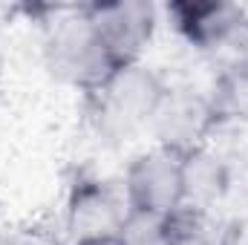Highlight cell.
Segmentation results:
<instances>
[{
  "instance_id": "10",
  "label": "cell",
  "mask_w": 248,
  "mask_h": 245,
  "mask_svg": "<svg viewBox=\"0 0 248 245\" xmlns=\"http://www.w3.org/2000/svg\"><path fill=\"white\" fill-rule=\"evenodd\" d=\"M222 219L217 214L179 208L170 216V245H219Z\"/></svg>"
},
{
  "instance_id": "15",
  "label": "cell",
  "mask_w": 248,
  "mask_h": 245,
  "mask_svg": "<svg viewBox=\"0 0 248 245\" xmlns=\"http://www.w3.org/2000/svg\"><path fill=\"white\" fill-rule=\"evenodd\" d=\"M81 245H122L119 240H95V243H81Z\"/></svg>"
},
{
  "instance_id": "13",
  "label": "cell",
  "mask_w": 248,
  "mask_h": 245,
  "mask_svg": "<svg viewBox=\"0 0 248 245\" xmlns=\"http://www.w3.org/2000/svg\"><path fill=\"white\" fill-rule=\"evenodd\" d=\"M15 240H17V245H69L55 231H41V228H29V231L17 234Z\"/></svg>"
},
{
  "instance_id": "11",
  "label": "cell",
  "mask_w": 248,
  "mask_h": 245,
  "mask_svg": "<svg viewBox=\"0 0 248 245\" xmlns=\"http://www.w3.org/2000/svg\"><path fill=\"white\" fill-rule=\"evenodd\" d=\"M116 240L122 245H170V216L130 211Z\"/></svg>"
},
{
  "instance_id": "12",
  "label": "cell",
  "mask_w": 248,
  "mask_h": 245,
  "mask_svg": "<svg viewBox=\"0 0 248 245\" xmlns=\"http://www.w3.org/2000/svg\"><path fill=\"white\" fill-rule=\"evenodd\" d=\"M219 245H248V211L222 222Z\"/></svg>"
},
{
  "instance_id": "3",
  "label": "cell",
  "mask_w": 248,
  "mask_h": 245,
  "mask_svg": "<svg viewBox=\"0 0 248 245\" xmlns=\"http://www.w3.org/2000/svg\"><path fill=\"white\" fill-rule=\"evenodd\" d=\"M187 46L222 66L248 61V12L222 0H179L165 9Z\"/></svg>"
},
{
  "instance_id": "6",
  "label": "cell",
  "mask_w": 248,
  "mask_h": 245,
  "mask_svg": "<svg viewBox=\"0 0 248 245\" xmlns=\"http://www.w3.org/2000/svg\"><path fill=\"white\" fill-rule=\"evenodd\" d=\"M219 130L217 116L211 110L208 92H199L187 84H170L165 87L153 119L147 127L150 144L176 150V153H193L214 141V133Z\"/></svg>"
},
{
  "instance_id": "5",
  "label": "cell",
  "mask_w": 248,
  "mask_h": 245,
  "mask_svg": "<svg viewBox=\"0 0 248 245\" xmlns=\"http://www.w3.org/2000/svg\"><path fill=\"white\" fill-rule=\"evenodd\" d=\"M185 156L159 144L139 150L122 173L130 211L173 216L185 205Z\"/></svg>"
},
{
  "instance_id": "2",
  "label": "cell",
  "mask_w": 248,
  "mask_h": 245,
  "mask_svg": "<svg viewBox=\"0 0 248 245\" xmlns=\"http://www.w3.org/2000/svg\"><path fill=\"white\" fill-rule=\"evenodd\" d=\"M44 63L66 87L90 95L119 66L98 41L84 6L55 9L52 20L44 23Z\"/></svg>"
},
{
  "instance_id": "9",
  "label": "cell",
  "mask_w": 248,
  "mask_h": 245,
  "mask_svg": "<svg viewBox=\"0 0 248 245\" xmlns=\"http://www.w3.org/2000/svg\"><path fill=\"white\" fill-rule=\"evenodd\" d=\"M208 101L219 127H248V61L217 69Z\"/></svg>"
},
{
  "instance_id": "4",
  "label": "cell",
  "mask_w": 248,
  "mask_h": 245,
  "mask_svg": "<svg viewBox=\"0 0 248 245\" xmlns=\"http://www.w3.org/2000/svg\"><path fill=\"white\" fill-rule=\"evenodd\" d=\"M130 216L122 182L101 176H78L61 211V237L69 245L116 240Z\"/></svg>"
},
{
  "instance_id": "14",
  "label": "cell",
  "mask_w": 248,
  "mask_h": 245,
  "mask_svg": "<svg viewBox=\"0 0 248 245\" xmlns=\"http://www.w3.org/2000/svg\"><path fill=\"white\" fill-rule=\"evenodd\" d=\"M0 245H17V240H15L12 234H3V231H0Z\"/></svg>"
},
{
  "instance_id": "8",
  "label": "cell",
  "mask_w": 248,
  "mask_h": 245,
  "mask_svg": "<svg viewBox=\"0 0 248 245\" xmlns=\"http://www.w3.org/2000/svg\"><path fill=\"white\" fill-rule=\"evenodd\" d=\"M185 205L193 211L217 214V208L225 202V196L234 187V170L231 162L211 144L185 153Z\"/></svg>"
},
{
  "instance_id": "16",
  "label": "cell",
  "mask_w": 248,
  "mask_h": 245,
  "mask_svg": "<svg viewBox=\"0 0 248 245\" xmlns=\"http://www.w3.org/2000/svg\"><path fill=\"white\" fill-rule=\"evenodd\" d=\"M0 84H3V55H0Z\"/></svg>"
},
{
  "instance_id": "1",
  "label": "cell",
  "mask_w": 248,
  "mask_h": 245,
  "mask_svg": "<svg viewBox=\"0 0 248 245\" xmlns=\"http://www.w3.org/2000/svg\"><path fill=\"white\" fill-rule=\"evenodd\" d=\"M165 87L168 81L144 63L119 66L95 92L87 95L98 138L113 147L144 138Z\"/></svg>"
},
{
  "instance_id": "7",
  "label": "cell",
  "mask_w": 248,
  "mask_h": 245,
  "mask_svg": "<svg viewBox=\"0 0 248 245\" xmlns=\"http://www.w3.org/2000/svg\"><path fill=\"white\" fill-rule=\"evenodd\" d=\"M98 41L116 66L144 63L159 29V9L147 0H107L84 6Z\"/></svg>"
}]
</instances>
